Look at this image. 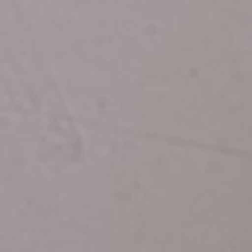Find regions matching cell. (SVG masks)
<instances>
[]
</instances>
